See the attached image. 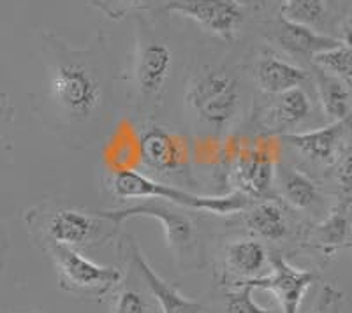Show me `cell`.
<instances>
[{"instance_id":"1","label":"cell","mask_w":352,"mask_h":313,"mask_svg":"<svg viewBox=\"0 0 352 313\" xmlns=\"http://www.w3.org/2000/svg\"><path fill=\"white\" fill-rule=\"evenodd\" d=\"M41 43L50 108L69 130H92L102 121L111 101L113 78L104 34H97L85 48H76L53 30H44Z\"/></svg>"},{"instance_id":"2","label":"cell","mask_w":352,"mask_h":313,"mask_svg":"<svg viewBox=\"0 0 352 313\" xmlns=\"http://www.w3.org/2000/svg\"><path fill=\"white\" fill-rule=\"evenodd\" d=\"M109 187H111V192L120 199H162L182 208L215 213V215L247 211L254 205L252 199L240 190H232L226 196H199L190 190L180 189L176 185L153 180L136 169L113 173Z\"/></svg>"},{"instance_id":"3","label":"cell","mask_w":352,"mask_h":313,"mask_svg":"<svg viewBox=\"0 0 352 313\" xmlns=\"http://www.w3.org/2000/svg\"><path fill=\"white\" fill-rule=\"evenodd\" d=\"M28 225L36 231L37 240L46 245H64L71 248L99 246L115 236L118 225L104 218L99 211H83L80 208L37 209L28 215Z\"/></svg>"},{"instance_id":"4","label":"cell","mask_w":352,"mask_h":313,"mask_svg":"<svg viewBox=\"0 0 352 313\" xmlns=\"http://www.w3.org/2000/svg\"><path fill=\"white\" fill-rule=\"evenodd\" d=\"M175 51L166 37L143 20L136 21L132 49L131 81L143 106H157L173 78Z\"/></svg>"},{"instance_id":"5","label":"cell","mask_w":352,"mask_h":313,"mask_svg":"<svg viewBox=\"0 0 352 313\" xmlns=\"http://www.w3.org/2000/svg\"><path fill=\"white\" fill-rule=\"evenodd\" d=\"M185 102L212 129H226L240 111V78L228 67L206 65L190 80Z\"/></svg>"},{"instance_id":"6","label":"cell","mask_w":352,"mask_h":313,"mask_svg":"<svg viewBox=\"0 0 352 313\" xmlns=\"http://www.w3.org/2000/svg\"><path fill=\"white\" fill-rule=\"evenodd\" d=\"M182 206L171 205L162 199H146L140 205H132L122 209H106L100 215L113 224L122 225L129 218L148 217L162 225L169 252L175 255L176 262L184 268L199 266V236L196 224Z\"/></svg>"},{"instance_id":"7","label":"cell","mask_w":352,"mask_h":313,"mask_svg":"<svg viewBox=\"0 0 352 313\" xmlns=\"http://www.w3.org/2000/svg\"><path fill=\"white\" fill-rule=\"evenodd\" d=\"M58 273L60 289L88 301H102L122 281V271L115 266H100L90 261L78 248L46 245Z\"/></svg>"},{"instance_id":"8","label":"cell","mask_w":352,"mask_h":313,"mask_svg":"<svg viewBox=\"0 0 352 313\" xmlns=\"http://www.w3.org/2000/svg\"><path fill=\"white\" fill-rule=\"evenodd\" d=\"M270 266L272 273L245 283L252 286L254 289L272 292L280 305L282 313H300L305 294L319 280L320 275L312 269L294 268L280 253H273L270 257Z\"/></svg>"},{"instance_id":"9","label":"cell","mask_w":352,"mask_h":313,"mask_svg":"<svg viewBox=\"0 0 352 313\" xmlns=\"http://www.w3.org/2000/svg\"><path fill=\"white\" fill-rule=\"evenodd\" d=\"M162 9L190 18L226 43L236 37L243 23V8L238 0H168Z\"/></svg>"},{"instance_id":"10","label":"cell","mask_w":352,"mask_h":313,"mask_svg":"<svg viewBox=\"0 0 352 313\" xmlns=\"http://www.w3.org/2000/svg\"><path fill=\"white\" fill-rule=\"evenodd\" d=\"M120 253L129 262V266L134 268L146 289L150 290L157 303L160 305L162 313H203L204 305L203 303L185 297L180 290L171 286L169 281H166L160 275L155 273V269L148 264L146 257L141 252L140 245L132 236H124L120 240Z\"/></svg>"},{"instance_id":"11","label":"cell","mask_w":352,"mask_h":313,"mask_svg":"<svg viewBox=\"0 0 352 313\" xmlns=\"http://www.w3.org/2000/svg\"><path fill=\"white\" fill-rule=\"evenodd\" d=\"M141 162L162 174L188 173V146L185 137L166 127L152 125L140 136Z\"/></svg>"},{"instance_id":"12","label":"cell","mask_w":352,"mask_h":313,"mask_svg":"<svg viewBox=\"0 0 352 313\" xmlns=\"http://www.w3.org/2000/svg\"><path fill=\"white\" fill-rule=\"evenodd\" d=\"M275 145L268 139L243 146L234 162L238 190L250 199L266 196L275 176Z\"/></svg>"},{"instance_id":"13","label":"cell","mask_w":352,"mask_h":313,"mask_svg":"<svg viewBox=\"0 0 352 313\" xmlns=\"http://www.w3.org/2000/svg\"><path fill=\"white\" fill-rule=\"evenodd\" d=\"M268 262V250L254 237L231 241L224 250V273L232 287L264 277Z\"/></svg>"},{"instance_id":"14","label":"cell","mask_w":352,"mask_h":313,"mask_svg":"<svg viewBox=\"0 0 352 313\" xmlns=\"http://www.w3.org/2000/svg\"><path fill=\"white\" fill-rule=\"evenodd\" d=\"M349 120L351 118L331 121L322 129L307 130V132H284L280 137L284 143L303 153L308 159H312L314 162L331 164L335 161L338 146H340L342 136L347 129Z\"/></svg>"},{"instance_id":"15","label":"cell","mask_w":352,"mask_h":313,"mask_svg":"<svg viewBox=\"0 0 352 313\" xmlns=\"http://www.w3.org/2000/svg\"><path fill=\"white\" fill-rule=\"evenodd\" d=\"M272 39L278 43V46L284 48L287 53H291V55L308 56V58H312L317 53L342 45L340 39L316 32L308 25L285 20L280 14H278V20H276L275 28H273Z\"/></svg>"},{"instance_id":"16","label":"cell","mask_w":352,"mask_h":313,"mask_svg":"<svg viewBox=\"0 0 352 313\" xmlns=\"http://www.w3.org/2000/svg\"><path fill=\"white\" fill-rule=\"evenodd\" d=\"M254 78L264 93L282 95L289 90L301 89V84L308 80V73L275 55H263L254 65Z\"/></svg>"},{"instance_id":"17","label":"cell","mask_w":352,"mask_h":313,"mask_svg":"<svg viewBox=\"0 0 352 313\" xmlns=\"http://www.w3.org/2000/svg\"><path fill=\"white\" fill-rule=\"evenodd\" d=\"M275 104L268 109L266 120L268 127H273L275 130L284 134L285 129L294 127L307 120L312 113V102L310 97L303 89H294L289 92L276 95Z\"/></svg>"},{"instance_id":"18","label":"cell","mask_w":352,"mask_h":313,"mask_svg":"<svg viewBox=\"0 0 352 313\" xmlns=\"http://www.w3.org/2000/svg\"><path fill=\"white\" fill-rule=\"evenodd\" d=\"M247 227L257 237L266 241H282L289 234V224L285 213L273 201L254 202L247 209Z\"/></svg>"},{"instance_id":"19","label":"cell","mask_w":352,"mask_h":313,"mask_svg":"<svg viewBox=\"0 0 352 313\" xmlns=\"http://www.w3.org/2000/svg\"><path fill=\"white\" fill-rule=\"evenodd\" d=\"M314 78H316L317 93H319L326 117L331 121L351 118V93L345 86L344 80L331 76L316 65H314Z\"/></svg>"},{"instance_id":"20","label":"cell","mask_w":352,"mask_h":313,"mask_svg":"<svg viewBox=\"0 0 352 313\" xmlns=\"http://www.w3.org/2000/svg\"><path fill=\"white\" fill-rule=\"evenodd\" d=\"M140 162V136H136L131 129H120L106 152V164L111 169V174L136 169Z\"/></svg>"},{"instance_id":"21","label":"cell","mask_w":352,"mask_h":313,"mask_svg":"<svg viewBox=\"0 0 352 313\" xmlns=\"http://www.w3.org/2000/svg\"><path fill=\"white\" fill-rule=\"evenodd\" d=\"M280 189L285 201L296 209H307L319 199L317 187L307 174L298 169L282 167L280 169Z\"/></svg>"},{"instance_id":"22","label":"cell","mask_w":352,"mask_h":313,"mask_svg":"<svg viewBox=\"0 0 352 313\" xmlns=\"http://www.w3.org/2000/svg\"><path fill=\"white\" fill-rule=\"evenodd\" d=\"M345 206H338L333 209V213L326 218L322 224H319L312 233V245L316 248L322 250L326 255L335 252L338 246H342L347 241L349 236V218L345 215Z\"/></svg>"},{"instance_id":"23","label":"cell","mask_w":352,"mask_h":313,"mask_svg":"<svg viewBox=\"0 0 352 313\" xmlns=\"http://www.w3.org/2000/svg\"><path fill=\"white\" fill-rule=\"evenodd\" d=\"M280 16L294 23L314 27L324 21V0H280Z\"/></svg>"},{"instance_id":"24","label":"cell","mask_w":352,"mask_h":313,"mask_svg":"<svg viewBox=\"0 0 352 313\" xmlns=\"http://www.w3.org/2000/svg\"><path fill=\"white\" fill-rule=\"evenodd\" d=\"M312 64L331 76L344 81L352 80V49L345 45L317 53L312 56Z\"/></svg>"},{"instance_id":"25","label":"cell","mask_w":352,"mask_h":313,"mask_svg":"<svg viewBox=\"0 0 352 313\" xmlns=\"http://www.w3.org/2000/svg\"><path fill=\"white\" fill-rule=\"evenodd\" d=\"M88 4L102 12L108 20L122 21L131 12L152 9L155 0H88Z\"/></svg>"},{"instance_id":"26","label":"cell","mask_w":352,"mask_h":313,"mask_svg":"<svg viewBox=\"0 0 352 313\" xmlns=\"http://www.w3.org/2000/svg\"><path fill=\"white\" fill-rule=\"evenodd\" d=\"M254 287L248 283H240L231 292L226 294L224 313H276L273 310H266L257 305L252 297Z\"/></svg>"},{"instance_id":"27","label":"cell","mask_w":352,"mask_h":313,"mask_svg":"<svg viewBox=\"0 0 352 313\" xmlns=\"http://www.w3.org/2000/svg\"><path fill=\"white\" fill-rule=\"evenodd\" d=\"M344 303V292L331 283H324L317 294V299L310 313H342Z\"/></svg>"},{"instance_id":"28","label":"cell","mask_w":352,"mask_h":313,"mask_svg":"<svg viewBox=\"0 0 352 313\" xmlns=\"http://www.w3.org/2000/svg\"><path fill=\"white\" fill-rule=\"evenodd\" d=\"M113 313H148L146 312V303L140 292L132 289H125L118 294L115 312Z\"/></svg>"},{"instance_id":"29","label":"cell","mask_w":352,"mask_h":313,"mask_svg":"<svg viewBox=\"0 0 352 313\" xmlns=\"http://www.w3.org/2000/svg\"><path fill=\"white\" fill-rule=\"evenodd\" d=\"M336 181L340 187V192L345 199L352 201V150L345 153V156L336 169Z\"/></svg>"},{"instance_id":"30","label":"cell","mask_w":352,"mask_h":313,"mask_svg":"<svg viewBox=\"0 0 352 313\" xmlns=\"http://www.w3.org/2000/svg\"><path fill=\"white\" fill-rule=\"evenodd\" d=\"M268 2L270 0H238V4H240L241 8H247L254 12H259L263 11V9H266Z\"/></svg>"},{"instance_id":"31","label":"cell","mask_w":352,"mask_h":313,"mask_svg":"<svg viewBox=\"0 0 352 313\" xmlns=\"http://www.w3.org/2000/svg\"><path fill=\"white\" fill-rule=\"evenodd\" d=\"M342 32V45H345L347 48L352 49V18L345 20V23L340 28Z\"/></svg>"},{"instance_id":"32","label":"cell","mask_w":352,"mask_h":313,"mask_svg":"<svg viewBox=\"0 0 352 313\" xmlns=\"http://www.w3.org/2000/svg\"><path fill=\"white\" fill-rule=\"evenodd\" d=\"M8 97H6V93L0 90V118L4 117L6 113H8Z\"/></svg>"},{"instance_id":"33","label":"cell","mask_w":352,"mask_h":313,"mask_svg":"<svg viewBox=\"0 0 352 313\" xmlns=\"http://www.w3.org/2000/svg\"><path fill=\"white\" fill-rule=\"evenodd\" d=\"M30 313H36V312H30Z\"/></svg>"}]
</instances>
